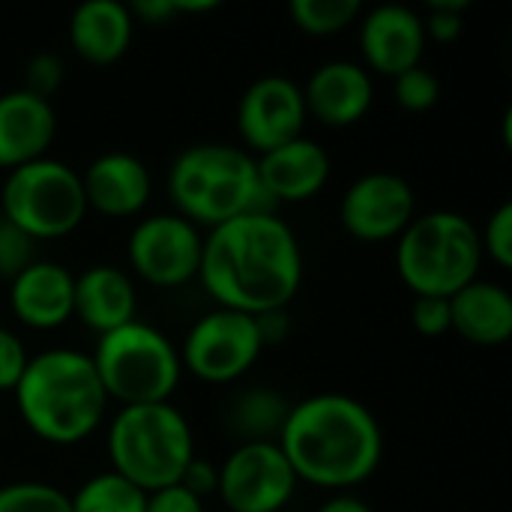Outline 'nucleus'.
Returning a JSON list of instances; mask_svg holds the SVG:
<instances>
[{"instance_id":"nucleus-1","label":"nucleus","mask_w":512,"mask_h":512,"mask_svg":"<svg viewBox=\"0 0 512 512\" xmlns=\"http://www.w3.org/2000/svg\"><path fill=\"white\" fill-rule=\"evenodd\" d=\"M198 279L219 309L261 315L288 309L303 282V252L273 210L237 216L204 234Z\"/></svg>"},{"instance_id":"nucleus-2","label":"nucleus","mask_w":512,"mask_h":512,"mask_svg":"<svg viewBox=\"0 0 512 512\" xmlns=\"http://www.w3.org/2000/svg\"><path fill=\"white\" fill-rule=\"evenodd\" d=\"M276 444L297 483L336 495L366 483L384 456L375 414L345 393H318L291 405Z\"/></svg>"},{"instance_id":"nucleus-3","label":"nucleus","mask_w":512,"mask_h":512,"mask_svg":"<svg viewBox=\"0 0 512 512\" xmlns=\"http://www.w3.org/2000/svg\"><path fill=\"white\" fill-rule=\"evenodd\" d=\"M12 396L24 426L54 447L87 441L108 414L96 366L90 354L75 348H48L30 357Z\"/></svg>"},{"instance_id":"nucleus-4","label":"nucleus","mask_w":512,"mask_h":512,"mask_svg":"<svg viewBox=\"0 0 512 512\" xmlns=\"http://www.w3.org/2000/svg\"><path fill=\"white\" fill-rule=\"evenodd\" d=\"M168 198L195 228H219L255 210H273L258 183L255 156L237 144H192L168 168Z\"/></svg>"},{"instance_id":"nucleus-5","label":"nucleus","mask_w":512,"mask_h":512,"mask_svg":"<svg viewBox=\"0 0 512 512\" xmlns=\"http://www.w3.org/2000/svg\"><path fill=\"white\" fill-rule=\"evenodd\" d=\"M105 447L111 471L147 495L177 486L195 456L192 426L171 402L123 405L105 429Z\"/></svg>"},{"instance_id":"nucleus-6","label":"nucleus","mask_w":512,"mask_h":512,"mask_svg":"<svg viewBox=\"0 0 512 512\" xmlns=\"http://www.w3.org/2000/svg\"><path fill=\"white\" fill-rule=\"evenodd\" d=\"M480 264V228L456 210L417 213L396 240V270L414 297H453L480 279Z\"/></svg>"},{"instance_id":"nucleus-7","label":"nucleus","mask_w":512,"mask_h":512,"mask_svg":"<svg viewBox=\"0 0 512 512\" xmlns=\"http://www.w3.org/2000/svg\"><path fill=\"white\" fill-rule=\"evenodd\" d=\"M108 402L156 405L171 402L183 378L177 345L153 324L129 321L111 333H102L90 354Z\"/></svg>"},{"instance_id":"nucleus-8","label":"nucleus","mask_w":512,"mask_h":512,"mask_svg":"<svg viewBox=\"0 0 512 512\" xmlns=\"http://www.w3.org/2000/svg\"><path fill=\"white\" fill-rule=\"evenodd\" d=\"M0 216L33 240L69 237L87 219L81 174L51 156L9 171L0 189Z\"/></svg>"},{"instance_id":"nucleus-9","label":"nucleus","mask_w":512,"mask_h":512,"mask_svg":"<svg viewBox=\"0 0 512 512\" xmlns=\"http://www.w3.org/2000/svg\"><path fill=\"white\" fill-rule=\"evenodd\" d=\"M264 345L255 327V315L234 309H213L201 315L180 348L183 372L204 384L240 381L261 357Z\"/></svg>"},{"instance_id":"nucleus-10","label":"nucleus","mask_w":512,"mask_h":512,"mask_svg":"<svg viewBox=\"0 0 512 512\" xmlns=\"http://www.w3.org/2000/svg\"><path fill=\"white\" fill-rule=\"evenodd\" d=\"M204 231L177 213L144 216L126 243L132 273L153 288H180L198 279Z\"/></svg>"},{"instance_id":"nucleus-11","label":"nucleus","mask_w":512,"mask_h":512,"mask_svg":"<svg viewBox=\"0 0 512 512\" xmlns=\"http://www.w3.org/2000/svg\"><path fill=\"white\" fill-rule=\"evenodd\" d=\"M297 477L279 444H237L219 468L216 495L231 512H282L294 492Z\"/></svg>"},{"instance_id":"nucleus-12","label":"nucleus","mask_w":512,"mask_h":512,"mask_svg":"<svg viewBox=\"0 0 512 512\" xmlns=\"http://www.w3.org/2000/svg\"><path fill=\"white\" fill-rule=\"evenodd\" d=\"M306 99L303 87L288 75L255 78L237 102V132L246 153H270L306 129Z\"/></svg>"},{"instance_id":"nucleus-13","label":"nucleus","mask_w":512,"mask_h":512,"mask_svg":"<svg viewBox=\"0 0 512 512\" xmlns=\"http://www.w3.org/2000/svg\"><path fill=\"white\" fill-rule=\"evenodd\" d=\"M417 216V195L411 183L393 171H369L357 177L339 204L342 228L360 243H387Z\"/></svg>"},{"instance_id":"nucleus-14","label":"nucleus","mask_w":512,"mask_h":512,"mask_svg":"<svg viewBox=\"0 0 512 512\" xmlns=\"http://www.w3.org/2000/svg\"><path fill=\"white\" fill-rule=\"evenodd\" d=\"M360 54L363 66L396 78L423 63L426 27L423 15L405 3H381L360 15Z\"/></svg>"},{"instance_id":"nucleus-15","label":"nucleus","mask_w":512,"mask_h":512,"mask_svg":"<svg viewBox=\"0 0 512 512\" xmlns=\"http://www.w3.org/2000/svg\"><path fill=\"white\" fill-rule=\"evenodd\" d=\"M306 114L324 126L345 129L360 123L375 102V81L363 63L327 60L303 84Z\"/></svg>"},{"instance_id":"nucleus-16","label":"nucleus","mask_w":512,"mask_h":512,"mask_svg":"<svg viewBox=\"0 0 512 512\" xmlns=\"http://www.w3.org/2000/svg\"><path fill=\"white\" fill-rule=\"evenodd\" d=\"M258 165V183L264 198L270 201V207L276 204H303L309 198H315L327 180H330V153L300 135L264 156H255Z\"/></svg>"},{"instance_id":"nucleus-17","label":"nucleus","mask_w":512,"mask_h":512,"mask_svg":"<svg viewBox=\"0 0 512 512\" xmlns=\"http://www.w3.org/2000/svg\"><path fill=\"white\" fill-rule=\"evenodd\" d=\"M81 186H84V201H87V213H99L108 219H129L138 216L150 195H153V177L150 168L123 150H111L96 156L84 174H81Z\"/></svg>"},{"instance_id":"nucleus-18","label":"nucleus","mask_w":512,"mask_h":512,"mask_svg":"<svg viewBox=\"0 0 512 512\" xmlns=\"http://www.w3.org/2000/svg\"><path fill=\"white\" fill-rule=\"evenodd\" d=\"M57 135V111L48 99L27 90L0 93V168L9 174L48 156Z\"/></svg>"},{"instance_id":"nucleus-19","label":"nucleus","mask_w":512,"mask_h":512,"mask_svg":"<svg viewBox=\"0 0 512 512\" xmlns=\"http://www.w3.org/2000/svg\"><path fill=\"white\" fill-rule=\"evenodd\" d=\"M75 276L54 261H33L9 279L12 315L30 330H57L72 318Z\"/></svg>"},{"instance_id":"nucleus-20","label":"nucleus","mask_w":512,"mask_h":512,"mask_svg":"<svg viewBox=\"0 0 512 512\" xmlns=\"http://www.w3.org/2000/svg\"><path fill=\"white\" fill-rule=\"evenodd\" d=\"M135 309L138 291L126 270L114 264H93L75 276L72 318H78L96 336L135 321Z\"/></svg>"},{"instance_id":"nucleus-21","label":"nucleus","mask_w":512,"mask_h":512,"mask_svg":"<svg viewBox=\"0 0 512 512\" xmlns=\"http://www.w3.org/2000/svg\"><path fill=\"white\" fill-rule=\"evenodd\" d=\"M132 33L135 21L120 0H87L75 6L69 18L72 51L93 66L117 63L132 45Z\"/></svg>"},{"instance_id":"nucleus-22","label":"nucleus","mask_w":512,"mask_h":512,"mask_svg":"<svg viewBox=\"0 0 512 512\" xmlns=\"http://www.w3.org/2000/svg\"><path fill=\"white\" fill-rule=\"evenodd\" d=\"M453 333L480 348L507 345L512 336V294L501 282L474 279L450 297Z\"/></svg>"},{"instance_id":"nucleus-23","label":"nucleus","mask_w":512,"mask_h":512,"mask_svg":"<svg viewBox=\"0 0 512 512\" xmlns=\"http://www.w3.org/2000/svg\"><path fill=\"white\" fill-rule=\"evenodd\" d=\"M291 405L285 393L270 387H249L240 390L228 405V426L240 438V444H273L279 441Z\"/></svg>"},{"instance_id":"nucleus-24","label":"nucleus","mask_w":512,"mask_h":512,"mask_svg":"<svg viewBox=\"0 0 512 512\" xmlns=\"http://www.w3.org/2000/svg\"><path fill=\"white\" fill-rule=\"evenodd\" d=\"M72 512H144L147 492L114 474L111 468L87 477L75 495H69Z\"/></svg>"},{"instance_id":"nucleus-25","label":"nucleus","mask_w":512,"mask_h":512,"mask_svg":"<svg viewBox=\"0 0 512 512\" xmlns=\"http://www.w3.org/2000/svg\"><path fill=\"white\" fill-rule=\"evenodd\" d=\"M288 15L309 36H333L360 21V0H291Z\"/></svg>"},{"instance_id":"nucleus-26","label":"nucleus","mask_w":512,"mask_h":512,"mask_svg":"<svg viewBox=\"0 0 512 512\" xmlns=\"http://www.w3.org/2000/svg\"><path fill=\"white\" fill-rule=\"evenodd\" d=\"M0 512H72V501L51 483L15 480L0 486Z\"/></svg>"},{"instance_id":"nucleus-27","label":"nucleus","mask_w":512,"mask_h":512,"mask_svg":"<svg viewBox=\"0 0 512 512\" xmlns=\"http://www.w3.org/2000/svg\"><path fill=\"white\" fill-rule=\"evenodd\" d=\"M393 93H396V102L405 111L417 114V111H429L441 99V81L429 66L420 63V66H414V69L393 78Z\"/></svg>"},{"instance_id":"nucleus-28","label":"nucleus","mask_w":512,"mask_h":512,"mask_svg":"<svg viewBox=\"0 0 512 512\" xmlns=\"http://www.w3.org/2000/svg\"><path fill=\"white\" fill-rule=\"evenodd\" d=\"M63 78H66L63 57H57L54 51H39L24 63V87L21 90L51 102L57 96V90L63 87Z\"/></svg>"},{"instance_id":"nucleus-29","label":"nucleus","mask_w":512,"mask_h":512,"mask_svg":"<svg viewBox=\"0 0 512 512\" xmlns=\"http://www.w3.org/2000/svg\"><path fill=\"white\" fill-rule=\"evenodd\" d=\"M480 246H483V258L489 255L501 270L512 267V204L504 201L489 222L480 231Z\"/></svg>"},{"instance_id":"nucleus-30","label":"nucleus","mask_w":512,"mask_h":512,"mask_svg":"<svg viewBox=\"0 0 512 512\" xmlns=\"http://www.w3.org/2000/svg\"><path fill=\"white\" fill-rule=\"evenodd\" d=\"M36 261V240L0 216V276L15 279Z\"/></svg>"},{"instance_id":"nucleus-31","label":"nucleus","mask_w":512,"mask_h":512,"mask_svg":"<svg viewBox=\"0 0 512 512\" xmlns=\"http://www.w3.org/2000/svg\"><path fill=\"white\" fill-rule=\"evenodd\" d=\"M465 9L468 0H435L429 3V12L423 15L426 39L435 42H456L465 30Z\"/></svg>"},{"instance_id":"nucleus-32","label":"nucleus","mask_w":512,"mask_h":512,"mask_svg":"<svg viewBox=\"0 0 512 512\" xmlns=\"http://www.w3.org/2000/svg\"><path fill=\"white\" fill-rule=\"evenodd\" d=\"M411 324L420 336L438 339L453 333V318H450V297H414L411 306Z\"/></svg>"},{"instance_id":"nucleus-33","label":"nucleus","mask_w":512,"mask_h":512,"mask_svg":"<svg viewBox=\"0 0 512 512\" xmlns=\"http://www.w3.org/2000/svg\"><path fill=\"white\" fill-rule=\"evenodd\" d=\"M27 360H30V354H27L24 342L12 330L0 327V393H12L18 387V381L27 369Z\"/></svg>"},{"instance_id":"nucleus-34","label":"nucleus","mask_w":512,"mask_h":512,"mask_svg":"<svg viewBox=\"0 0 512 512\" xmlns=\"http://www.w3.org/2000/svg\"><path fill=\"white\" fill-rule=\"evenodd\" d=\"M177 486H183L189 495H195L198 501H204V498L216 495V486H219V468H216L213 462H207V459L192 456V459H189V465L183 468V474H180Z\"/></svg>"},{"instance_id":"nucleus-35","label":"nucleus","mask_w":512,"mask_h":512,"mask_svg":"<svg viewBox=\"0 0 512 512\" xmlns=\"http://www.w3.org/2000/svg\"><path fill=\"white\" fill-rule=\"evenodd\" d=\"M144 512H204V501L189 495L183 486H165L147 495Z\"/></svg>"},{"instance_id":"nucleus-36","label":"nucleus","mask_w":512,"mask_h":512,"mask_svg":"<svg viewBox=\"0 0 512 512\" xmlns=\"http://www.w3.org/2000/svg\"><path fill=\"white\" fill-rule=\"evenodd\" d=\"M255 327H258V336H261L264 348L282 345L291 336V315H288V309L261 312V315H255Z\"/></svg>"},{"instance_id":"nucleus-37","label":"nucleus","mask_w":512,"mask_h":512,"mask_svg":"<svg viewBox=\"0 0 512 512\" xmlns=\"http://www.w3.org/2000/svg\"><path fill=\"white\" fill-rule=\"evenodd\" d=\"M129 15H132V21H141V24H156V27H162V24H168L177 12H174V0H135V3H129Z\"/></svg>"},{"instance_id":"nucleus-38","label":"nucleus","mask_w":512,"mask_h":512,"mask_svg":"<svg viewBox=\"0 0 512 512\" xmlns=\"http://www.w3.org/2000/svg\"><path fill=\"white\" fill-rule=\"evenodd\" d=\"M315 512H375L366 501H360L357 495H351V492H339V495H333L330 501H324L321 507Z\"/></svg>"},{"instance_id":"nucleus-39","label":"nucleus","mask_w":512,"mask_h":512,"mask_svg":"<svg viewBox=\"0 0 512 512\" xmlns=\"http://www.w3.org/2000/svg\"><path fill=\"white\" fill-rule=\"evenodd\" d=\"M213 9H219V0H174L177 15H204Z\"/></svg>"}]
</instances>
